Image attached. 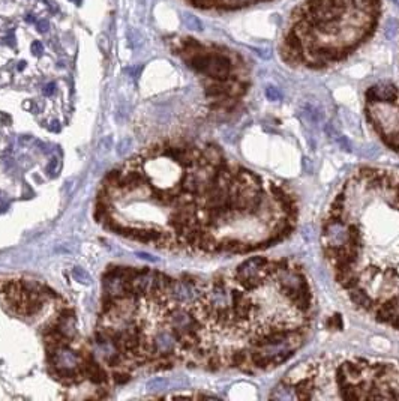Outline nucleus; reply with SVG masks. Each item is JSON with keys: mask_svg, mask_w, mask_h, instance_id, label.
Wrapping results in <instances>:
<instances>
[{"mask_svg": "<svg viewBox=\"0 0 399 401\" xmlns=\"http://www.w3.org/2000/svg\"><path fill=\"white\" fill-rule=\"evenodd\" d=\"M329 326L332 329H341L342 328V320H341V316H335L329 320Z\"/></svg>", "mask_w": 399, "mask_h": 401, "instance_id": "13", "label": "nucleus"}, {"mask_svg": "<svg viewBox=\"0 0 399 401\" xmlns=\"http://www.w3.org/2000/svg\"><path fill=\"white\" fill-rule=\"evenodd\" d=\"M57 165H59V160H57V158H53V160H51V161L48 163V165H47V171H48V173H54L56 168H57Z\"/></svg>", "mask_w": 399, "mask_h": 401, "instance_id": "14", "label": "nucleus"}, {"mask_svg": "<svg viewBox=\"0 0 399 401\" xmlns=\"http://www.w3.org/2000/svg\"><path fill=\"white\" fill-rule=\"evenodd\" d=\"M392 3H395L396 6H399V0H392Z\"/></svg>", "mask_w": 399, "mask_h": 401, "instance_id": "22", "label": "nucleus"}, {"mask_svg": "<svg viewBox=\"0 0 399 401\" xmlns=\"http://www.w3.org/2000/svg\"><path fill=\"white\" fill-rule=\"evenodd\" d=\"M366 101L368 104H378V102H389L396 104L399 99V92L393 84H378L369 87L366 91Z\"/></svg>", "mask_w": 399, "mask_h": 401, "instance_id": "3", "label": "nucleus"}, {"mask_svg": "<svg viewBox=\"0 0 399 401\" xmlns=\"http://www.w3.org/2000/svg\"><path fill=\"white\" fill-rule=\"evenodd\" d=\"M128 143H131V140H123L122 143L119 145V147H120V149H117V152H119V153H123V152H126L128 149H126V146H125V145H128Z\"/></svg>", "mask_w": 399, "mask_h": 401, "instance_id": "18", "label": "nucleus"}, {"mask_svg": "<svg viewBox=\"0 0 399 401\" xmlns=\"http://www.w3.org/2000/svg\"><path fill=\"white\" fill-rule=\"evenodd\" d=\"M270 398L272 400H299L296 388H294L293 383L287 380H282L279 385L273 389V392L270 394Z\"/></svg>", "mask_w": 399, "mask_h": 401, "instance_id": "5", "label": "nucleus"}, {"mask_svg": "<svg viewBox=\"0 0 399 401\" xmlns=\"http://www.w3.org/2000/svg\"><path fill=\"white\" fill-rule=\"evenodd\" d=\"M137 255L141 257V258H144V260H150V261H155V260H156V258H153L152 255H149V254H146V253H137Z\"/></svg>", "mask_w": 399, "mask_h": 401, "instance_id": "19", "label": "nucleus"}, {"mask_svg": "<svg viewBox=\"0 0 399 401\" xmlns=\"http://www.w3.org/2000/svg\"><path fill=\"white\" fill-rule=\"evenodd\" d=\"M54 89H56V86L53 84V83H50L45 89H44V93L47 95V96H50V95H53L54 93Z\"/></svg>", "mask_w": 399, "mask_h": 401, "instance_id": "15", "label": "nucleus"}, {"mask_svg": "<svg viewBox=\"0 0 399 401\" xmlns=\"http://www.w3.org/2000/svg\"><path fill=\"white\" fill-rule=\"evenodd\" d=\"M72 276H74V280L81 283V284H90V275L87 273V271H84L83 268H74L72 269Z\"/></svg>", "mask_w": 399, "mask_h": 401, "instance_id": "8", "label": "nucleus"}, {"mask_svg": "<svg viewBox=\"0 0 399 401\" xmlns=\"http://www.w3.org/2000/svg\"><path fill=\"white\" fill-rule=\"evenodd\" d=\"M183 23H185V26H186L188 29H191V30H197V32L203 30L201 21L197 18L195 15H192V14H183Z\"/></svg>", "mask_w": 399, "mask_h": 401, "instance_id": "7", "label": "nucleus"}, {"mask_svg": "<svg viewBox=\"0 0 399 401\" xmlns=\"http://www.w3.org/2000/svg\"><path fill=\"white\" fill-rule=\"evenodd\" d=\"M350 235V222L342 219V217H327L323 225V245L324 248H341L344 247Z\"/></svg>", "mask_w": 399, "mask_h": 401, "instance_id": "2", "label": "nucleus"}, {"mask_svg": "<svg viewBox=\"0 0 399 401\" xmlns=\"http://www.w3.org/2000/svg\"><path fill=\"white\" fill-rule=\"evenodd\" d=\"M24 66H26V63H24V62H21V63L18 65V69H23Z\"/></svg>", "mask_w": 399, "mask_h": 401, "instance_id": "21", "label": "nucleus"}, {"mask_svg": "<svg viewBox=\"0 0 399 401\" xmlns=\"http://www.w3.org/2000/svg\"><path fill=\"white\" fill-rule=\"evenodd\" d=\"M42 50H44V48H42V44H41V42L36 41V42L33 44V53H35V55L39 56V55L42 53Z\"/></svg>", "mask_w": 399, "mask_h": 401, "instance_id": "16", "label": "nucleus"}, {"mask_svg": "<svg viewBox=\"0 0 399 401\" xmlns=\"http://www.w3.org/2000/svg\"><path fill=\"white\" fill-rule=\"evenodd\" d=\"M36 27H38L39 32H47V30H48V23H47L45 20H41V21L36 24Z\"/></svg>", "mask_w": 399, "mask_h": 401, "instance_id": "17", "label": "nucleus"}, {"mask_svg": "<svg viewBox=\"0 0 399 401\" xmlns=\"http://www.w3.org/2000/svg\"><path fill=\"white\" fill-rule=\"evenodd\" d=\"M188 63L195 71L203 73L218 81H227L231 73V60L222 55L206 53L204 51L201 55L188 59Z\"/></svg>", "mask_w": 399, "mask_h": 401, "instance_id": "1", "label": "nucleus"}, {"mask_svg": "<svg viewBox=\"0 0 399 401\" xmlns=\"http://www.w3.org/2000/svg\"><path fill=\"white\" fill-rule=\"evenodd\" d=\"M390 326L393 328V329H396V330H399V316L398 317H395L392 322H390Z\"/></svg>", "mask_w": 399, "mask_h": 401, "instance_id": "20", "label": "nucleus"}, {"mask_svg": "<svg viewBox=\"0 0 399 401\" xmlns=\"http://www.w3.org/2000/svg\"><path fill=\"white\" fill-rule=\"evenodd\" d=\"M201 153H203V156L206 158V161L209 163L210 165H213V167H221L222 164L227 163V161H225V158H224L222 150L218 146H215V145L204 146V149H201Z\"/></svg>", "mask_w": 399, "mask_h": 401, "instance_id": "6", "label": "nucleus"}, {"mask_svg": "<svg viewBox=\"0 0 399 401\" xmlns=\"http://www.w3.org/2000/svg\"><path fill=\"white\" fill-rule=\"evenodd\" d=\"M168 385V382L165 379H153L147 383V389L149 391H159L164 389Z\"/></svg>", "mask_w": 399, "mask_h": 401, "instance_id": "9", "label": "nucleus"}, {"mask_svg": "<svg viewBox=\"0 0 399 401\" xmlns=\"http://www.w3.org/2000/svg\"><path fill=\"white\" fill-rule=\"evenodd\" d=\"M347 294H348L350 301L354 304V307L363 310V311H374V308L377 307L378 301L374 298L371 293H368V290L363 286H356L351 289L345 290Z\"/></svg>", "mask_w": 399, "mask_h": 401, "instance_id": "4", "label": "nucleus"}, {"mask_svg": "<svg viewBox=\"0 0 399 401\" xmlns=\"http://www.w3.org/2000/svg\"><path fill=\"white\" fill-rule=\"evenodd\" d=\"M266 96L269 101H281L282 93L279 92V89H276L275 86H267L266 87Z\"/></svg>", "mask_w": 399, "mask_h": 401, "instance_id": "11", "label": "nucleus"}, {"mask_svg": "<svg viewBox=\"0 0 399 401\" xmlns=\"http://www.w3.org/2000/svg\"><path fill=\"white\" fill-rule=\"evenodd\" d=\"M396 30H398V23H396V20H393V18L387 20L386 29H384V32H386V38H387V39H393L395 35H396Z\"/></svg>", "mask_w": 399, "mask_h": 401, "instance_id": "10", "label": "nucleus"}, {"mask_svg": "<svg viewBox=\"0 0 399 401\" xmlns=\"http://www.w3.org/2000/svg\"><path fill=\"white\" fill-rule=\"evenodd\" d=\"M189 2L200 9H210L216 5V0H189Z\"/></svg>", "mask_w": 399, "mask_h": 401, "instance_id": "12", "label": "nucleus"}]
</instances>
